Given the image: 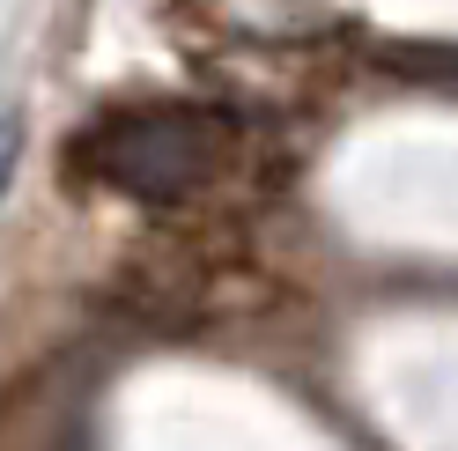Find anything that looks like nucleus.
I'll return each instance as SVG.
<instances>
[{
	"label": "nucleus",
	"instance_id": "1",
	"mask_svg": "<svg viewBox=\"0 0 458 451\" xmlns=\"http://www.w3.org/2000/svg\"><path fill=\"white\" fill-rule=\"evenodd\" d=\"M229 149H237V126L208 104H140L104 119L81 140V163L89 178H104L111 192H126L140 208H185L192 192H208L222 178Z\"/></svg>",
	"mask_w": 458,
	"mask_h": 451
},
{
	"label": "nucleus",
	"instance_id": "2",
	"mask_svg": "<svg viewBox=\"0 0 458 451\" xmlns=\"http://www.w3.org/2000/svg\"><path fill=\"white\" fill-rule=\"evenodd\" d=\"M215 8L229 15V30H244V38H318L333 22L326 0H215Z\"/></svg>",
	"mask_w": 458,
	"mask_h": 451
},
{
	"label": "nucleus",
	"instance_id": "3",
	"mask_svg": "<svg viewBox=\"0 0 458 451\" xmlns=\"http://www.w3.org/2000/svg\"><path fill=\"white\" fill-rule=\"evenodd\" d=\"M8 171H15V126H0V185H8Z\"/></svg>",
	"mask_w": 458,
	"mask_h": 451
}]
</instances>
